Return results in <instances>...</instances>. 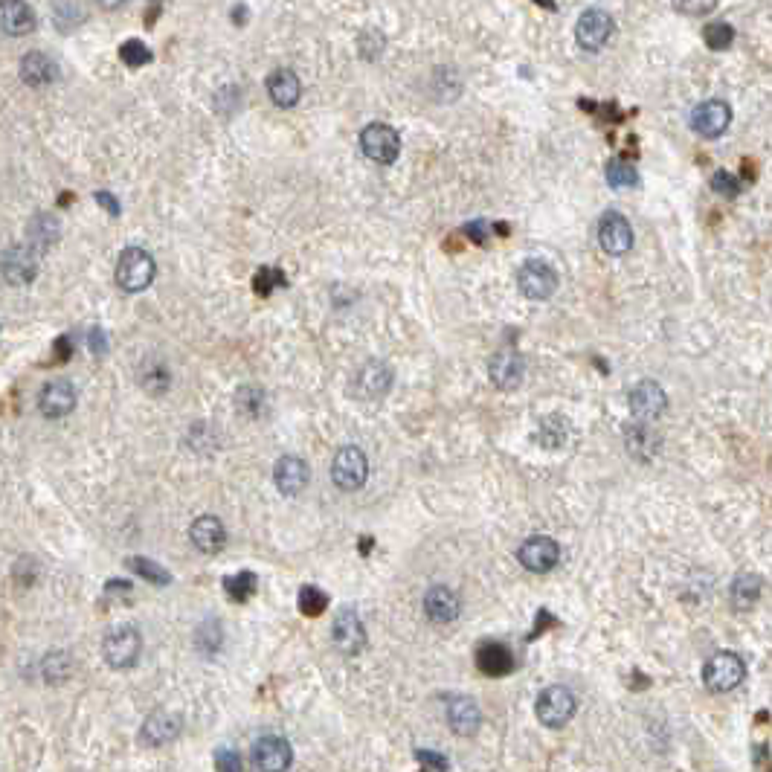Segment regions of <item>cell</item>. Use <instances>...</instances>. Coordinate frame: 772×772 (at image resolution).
<instances>
[{"mask_svg": "<svg viewBox=\"0 0 772 772\" xmlns=\"http://www.w3.org/2000/svg\"><path fill=\"white\" fill-rule=\"evenodd\" d=\"M154 259L143 247H125L117 262V285L125 294H140L154 282Z\"/></svg>", "mask_w": 772, "mask_h": 772, "instance_id": "cell-1", "label": "cell"}, {"mask_svg": "<svg viewBox=\"0 0 772 772\" xmlns=\"http://www.w3.org/2000/svg\"><path fill=\"white\" fill-rule=\"evenodd\" d=\"M102 654H105V662L117 671H125V668H134L137 659L143 654V636L137 627L131 624H119L114 627L105 642H102Z\"/></svg>", "mask_w": 772, "mask_h": 772, "instance_id": "cell-2", "label": "cell"}, {"mask_svg": "<svg viewBox=\"0 0 772 772\" xmlns=\"http://www.w3.org/2000/svg\"><path fill=\"white\" fill-rule=\"evenodd\" d=\"M578 712V700L575 694L564 685H549L540 697H537L535 714L537 720L549 729H564L566 723Z\"/></svg>", "mask_w": 772, "mask_h": 772, "instance_id": "cell-3", "label": "cell"}, {"mask_svg": "<svg viewBox=\"0 0 772 772\" xmlns=\"http://www.w3.org/2000/svg\"><path fill=\"white\" fill-rule=\"evenodd\" d=\"M746 677V665L738 654L732 651H720L703 665V683L714 694H726L732 688H738Z\"/></svg>", "mask_w": 772, "mask_h": 772, "instance_id": "cell-4", "label": "cell"}, {"mask_svg": "<svg viewBox=\"0 0 772 772\" xmlns=\"http://www.w3.org/2000/svg\"><path fill=\"white\" fill-rule=\"evenodd\" d=\"M331 479L343 491H360L369 479V462L360 447H343L337 450L331 462Z\"/></svg>", "mask_w": 772, "mask_h": 772, "instance_id": "cell-5", "label": "cell"}, {"mask_svg": "<svg viewBox=\"0 0 772 772\" xmlns=\"http://www.w3.org/2000/svg\"><path fill=\"white\" fill-rule=\"evenodd\" d=\"M360 149L363 154L372 160V163H392L395 157H398V151H401V137H398V131L395 128H389L386 122H372V125H366L363 128V134H360Z\"/></svg>", "mask_w": 772, "mask_h": 772, "instance_id": "cell-6", "label": "cell"}, {"mask_svg": "<svg viewBox=\"0 0 772 772\" xmlns=\"http://www.w3.org/2000/svg\"><path fill=\"white\" fill-rule=\"evenodd\" d=\"M517 285L532 302H543L558 291V273L540 259H529L517 273Z\"/></svg>", "mask_w": 772, "mask_h": 772, "instance_id": "cell-7", "label": "cell"}, {"mask_svg": "<svg viewBox=\"0 0 772 772\" xmlns=\"http://www.w3.org/2000/svg\"><path fill=\"white\" fill-rule=\"evenodd\" d=\"M38 259H41V253L32 250L27 241L15 244L0 256V273L6 276L9 285H30L38 273Z\"/></svg>", "mask_w": 772, "mask_h": 772, "instance_id": "cell-8", "label": "cell"}, {"mask_svg": "<svg viewBox=\"0 0 772 772\" xmlns=\"http://www.w3.org/2000/svg\"><path fill=\"white\" fill-rule=\"evenodd\" d=\"M294 764L291 743L279 735H268L253 743V770L256 772H288Z\"/></svg>", "mask_w": 772, "mask_h": 772, "instance_id": "cell-9", "label": "cell"}, {"mask_svg": "<svg viewBox=\"0 0 772 772\" xmlns=\"http://www.w3.org/2000/svg\"><path fill=\"white\" fill-rule=\"evenodd\" d=\"M331 639H334V648L343 656H357L366 648V627L352 607H343L337 613L334 627H331Z\"/></svg>", "mask_w": 772, "mask_h": 772, "instance_id": "cell-10", "label": "cell"}, {"mask_svg": "<svg viewBox=\"0 0 772 772\" xmlns=\"http://www.w3.org/2000/svg\"><path fill=\"white\" fill-rule=\"evenodd\" d=\"M598 241L607 256H624L633 247V227L622 212H607L598 221Z\"/></svg>", "mask_w": 772, "mask_h": 772, "instance_id": "cell-11", "label": "cell"}, {"mask_svg": "<svg viewBox=\"0 0 772 772\" xmlns=\"http://www.w3.org/2000/svg\"><path fill=\"white\" fill-rule=\"evenodd\" d=\"M558 558H561L558 543L546 535H532L529 540H523L520 549H517V561L526 566L529 572H537V575L555 569Z\"/></svg>", "mask_w": 772, "mask_h": 772, "instance_id": "cell-12", "label": "cell"}, {"mask_svg": "<svg viewBox=\"0 0 772 772\" xmlns=\"http://www.w3.org/2000/svg\"><path fill=\"white\" fill-rule=\"evenodd\" d=\"M729 122H732V108L723 99H706L691 111V128L709 140L720 137L729 128Z\"/></svg>", "mask_w": 772, "mask_h": 772, "instance_id": "cell-13", "label": "cell"}, {"mask_svg": "<svg viewBox=\"0 0 772 772\" xmlns=\"http://www.w3.org/2000/svg\"><path fill=\"white\" fill-rule=\"evenodd\" d=\"M38 410L44 418H64L76 410V386L67 378H56L41 389L38 395Z\"/></svg>", "mask_w": 772, "mask_h": 772, "instance_id": "cell-14", "label": "cell"}, {"mask_svg": "<svg viewBox=\"0 0 772 772\" xmlns=\"http://www.w3.org/2000/svg\"><path fill=\"white\" fill-rule=\"evenodd\" d=\"M613 35V18L604 12V9H587L581 18H578V27H575V38L584 50H601Z\"/></svg>", "mask_w": 772, "mask_h": 772, "instance_id": "cell-15", "label": "cell"}, {"mask_svg": "<svg viewBox=\"0 0 772 772\" xmlns=\"http://www.w3.org/2000/svg\"><path fill=\"white\" fill-rule=\"evenodd\" d=\"M447 723L456 735L462 738H471L479 723H482V712H479V703L474 697H465V694H456L447 700Z\"/></svg>", "mask_w": 772, "mask_h": 772, "instance_id": "cell-16", "label": "cell"}, {"mask_svg": "<svg viewBox=\"0 0 772 772\" xmlns=\"http://www.w3.org/2000/svg\"><path fill=\"white\" fill-rule=\"evenodd\" d=\"M189 537H192L195 549L204 552V555H218V552L227 546V529H224V523H221L218 517H212V514L198 517V520L189 526Z\"/></svg>", "mask_w": 772, "mask_h": 772, "instance_id": "cell-17", "label": "cell"}, {"mask_svg": "<svg viewBox=\"0 0 772 772\" xmlns=\"http://www.w3.org/2000/svg\"><path fill=\"white\" fill-rule=\"evenodd\" d=\"M665 407H668V398H665V389L654 381H642V384L633 386V392H630V410H633V416L636 418H645V421H651V418H659L665 413Z\"/></svg>", "mask_w": 772, "mask_h": 772, "instance_id": "cell-18", "label": "cell"}, {"mask_svg": "<svg viewBox=\"0 0 772 772\" xmlns=\"http://www.w3.org/2000/svg\"><path fill=\"white\" fill-rule=\"evenodd\" d=\"M389 386H392V369L381 360H369L357 369L355 389L360 392V398H384Z\"/></svg>", "mask_w": 772, "mask_h": 772, "instance_id": "cell-19", "label": "cell"}, {"mask_svg": "<svg viewBox=\"0 0 772 772\" xmlns=\"http://www.w3.org/2000/svg\"><path fill=\"white\" fill-rule=\"evenodd\" d=\"M459 610H462V601H459V595L453 593L450 587H433V590H427L424 595V613H427V619L436 624H450L459 619Z\"/></svg>", "mask_w": 772, "mask_h": 772, "instance_id": "cell-20", "label": "cell"}, {"mask_svg": "<svg viewBox=\"0 0 772 772\" xmlns=\"http://www.w3.org/2000/svg\"><path fill=\"white\" fill-rule=\"evenodd\" d=\"M180 729H183V720H180L178 714L154 712L143 723V729H140V741L146 743V746H166V743H172L178 738Z\"/></svg>", "mask_w": 772, "mask_h": 772, "instance_id": "cell-21", "label": "cell"}, {"mask_svg": "<svg viewBox=\"0 0 772 772\" xmlns=\"http://www.w3.org/2000/svg\"><path fill=\"white\" fill-rule=\"evenodd\" d=\"M488 372H491V381L500 386V389H517L523 384V357L511 349H503L497 355L491 357L488 363Z\"/></svg>", "mask_w": 772, "mask_h": 772, "instance_id": "cell-22", "label": "cell"}, {"mask_svg": "<svg viewBox=\"0 0 772 772\" xmlns=\"http://www.w3.org/2000/svg\"><path fill=\"white\" fill-rule=\"evenodd\" d=\"M624 445H627V453L642 459V462H654V456L662 447V439L656 436L654 430L642 421H633L624 427Z\"/></svg>", "mask_w": 772, "mask_h": 772, "instance_id": "cell-23", "label": "cell"}, {"mask_svg": "<svg viewBox=\"0 0 772 772\" xmlns=\"http://www.w3.org/2000/svg\"><path fill=\"white\" fill-rule=\"evenodd\" d=\"M476 668L485 677H505L514 671V654L505 648L503 642H482L476 651Z\"/></svg>", "mask_w": 772, "mask_h": 772, "instance_id": "cell-24", "label": "cell"}, {"mask_svg": "<svg viewBox=\"0 0 772 772\" xmlns=\"http://www.w3.org/2000/svg\"><path fill=\"white\" fill-rule=\"evenodd\" d=\"M273 479H276V488H279L285 497H297L299 491L308 485V465H305L299 456H282V459L276 462Z\"/></svg>", "mask_w": 772, "mask_h": 772, "instance_id": "cell-25", "label": "cell"}, {"mask_svg": "<svg viewBox=\"0 0 772 772\" xmlns=\"http://www.w3.org/2000/svg\"><path fill=\"white\" fill-rule=\"evenodd\" d=\"M35 12L27 3L18 0H3L0 3V30L6 35H30L35 30Z\"/></svg>", "mask_w": 772, "mask_h": 772, "instance_id": "cell-26", "label": "cell"}, {"mask_svg": "<svg viewBox=\"0 0 772 772\" xmlns=\"http://www.w3.org/2000/svg\"><path fill=\"white\" fill-rule=\"evenodd\" d=\"M59 76V67L56 61L44 53H27L24 61H21V79L30 85V88H44V85H53Z\"/></svg>", "mask_w": 772, "mask_h": 772, "instance_id": "cell-27", "label": "cell"}, {"mask_svg": "<svg viewBox=\"0 0 772 772\" xmlns=\"http://www.w3.org/2000/svg\"><path fill=\"white\" fill-rule=\"evenodd\" d=\"M268 93H270V99H273L279 108H291V105H297L299 93H302V85H299L297 73H294V70H276V73H270Z\"/></svg>", "mask_w": 772, "mask_h": 772, "instance_id": "cell-28", "label": "cell"}, {"mask_svg": "<svg viewBox=\"0 0 772 772\" xmlns=\"http://www.w3.org/2000/svg\"><path fill=\"white\" fill-rule=\"evenodd\" d=\"M61 233V224L56 215H38L35 221L30 224V233H27V244H30L32 250H38V253H44Z\"/></svg>", "mask_w": 772, "mask_h": 772, "instance_id": "cell-29", "label": "cell"}, {"mask_svg": "<svg viewBox=\"0 0 772 772\" xmlns=\"http://www.w3.org/2000/svg\"><path fill=\"white\" fill-rule=\"evenodd\" d=\"M729 598L738 610H752L761 598V578L758 575H749L743 572L732 581V590H729Z\"/></svg>", "mask_w": 772, "mask_h": 772, "instance_id": "cell-30", "label": "cell"}, {"mask_svg": "<svg viewBox=\"0 0 772 772\" xmlns=\"http://www.w3.org/2000/svg\"><path fill=\"white\" fill-rule=\"evenodd\" d=\"M41 671H44V680H47V683L61 685L64 680H70V674H73V662H70V656L64 654V651H53V654L44 656Z\"/></svg>", "mask_w": 772, "mask_h": 772, "instance_id": "cell-31", "label": "cell"}, {"mask_svg": "<svg viewBox=\"0 0 772 772\" xmlns=\"http://www.w3.org/2000/svg\"><path fill=\"white\" fill-rule=\"evenodd\" d=\"M537 439H540V445L546 447L566 445V439H569V424H566L561 416L543 418L540 427H537Z\"/></svg>", "mask_w": 772, "mask_h": 772, "instance_id": "cell-32", "label": "cell"}, {"mask_svg": "<svg viewBox=\"0 0 772 772\" xmlns=\"http://www.w3.org/2000/svg\"><path fill=\"white\" fill-rule=\"evenodd\" d=\"M128 569H131V572H137L140 578L151 581V584H157V587L172 584V575H169V572H166L160 564H154L151 558H140V555H134V558H128Z\"/></svg>", "mask_w": 772, "mask_h": 772, "instance_id": "cell-33", "label": "cell"}, {"mask_svg": "<svg viewBox=\"0 0 772 772\" xmlns=\"http://www.w3.org/2000/svg\"><path fill=\"white\" fill-rule=\"evenodd\" d=\"M256 575L253 572H238V575H230L227 581H224V590L230 595V601H236V604H244L250 595L256 593Z\"/></svg>", "mask_w": 772, "mask_h": 772, "instance_id": "cell-34", "label": "cell"}, {"mask_svg": "<svg viewBox=\"0 0 772 772\" xmlns=\"http://www.w3.org/2000/svg\"><path fill=\"white\" fill-rule=\"evenodd\" d=\"M604 175H607V183H610V186H616V189H630V186H636V183H639V172H636V166H630L627 160H610Z\"/></svg>", "mask_w": 772, "mask_h": 772, "instance_id": "cell-35", "label": "cell"}, {"mask_svg": "<svg viewBox=\"0 0 772 772\" xmlns=\"http://www.w3.org/2000/svg\"><path fill=\"white\" fill-rule=\"evenodd\" d=\"M140 384H143V389H149L151 395H163L172 384V375L163 363H149L140 375Z\"/></svg>", "mask_w": 772, "mask_h": 772, "instance_id": "cell-36", "label": "cell"}, {"mask_svg": "<svg viewBox=\"0 0 772 772\" xmlns=\"http://www.w3.org/2000/svg\"><path fill=\"white\" fill-rule=\"evenodd\" d=\"M85 6H79V3H56L53 6V18H56V24H59L61 32L67 30H76L82 21H85Z\"/></svg>", "mask_w": 772, "mask_h": 772, "instance_id": "cell-37", "label": "cell"}, {"mask_svg": "<svg viewBox=\"0 0 772 772\" xmlns=\"http://www.w3.org/2000/svg\"><path fill=\"white\" fill-rule=\"evenodd\" d=\"M703 38H706V44H709L712 50L720 53V50H729V47H732L735 30H732V24H726V21H712V24H706Z\"/></svg>", "mask_w": 772, "mask_h": 772, "instance_id": "cell-38", "label": "cell"}, {"mask_svg": "<svg viewBox=\"0 0 772 772\" xmlns=\"http://www.w3.org/2000/svg\"><path fill=\"white\" fill-rule=\"evenodd\" d=\"M328 607V595L320 587H302L299 590V613L302 616H323Z\"/></svg>", "mask_w": 772, "mask_h": 772, "instance_id": "cell-39", "label": "cell"}, {"mask_svg": "<svg viewBox=\"0 0 772 772\" xmlns=\"http://www.w3.org/2000/svg\"><path fill=\"white\" fill-rule=\"evenodd\" d=\"M236 404L241 413H247L250 418L259 416V410H262V404H265V392L262 389H256V386H241L236 395Z\"/></svg>", "mask_w": 772, "mask_h": 772, "instance_id": "cell-40", "label": "cell"}, {"mask_svg": "<svg viewBox=\"0 0 772 772\" xmlns=\"http://www.w3.org/2000/svg\"><path fill=\"white\" fill-rule=\"evenodd\" d=\"M195 645H198V651H204V654H215L218 648H221V624L218 622H204L198 627V633H195Z\"/></svg>", "mask_w": 772, "mask_h": 772, "instance_id": "cell-41", "label": "cell"}, {"mask_svg": "<svg viewBox=\"0 0 772 772\" xmlns=\"http://www.w3.org/2000/svg\"><path fill=\"white\" fill-rule=\"evenodd\" d=\"M119 59L125 61L128 67H143V64H149L151 61V50L143 41L131 38V41H125V44L119 47Z\"/></svg>", "mask_w": 772, "mask_h": 772, "instance_id": "cell-42", "label": "cell"}, {"mask_svg": "<svg viewBox=\"0 0 772 772\" xmlns=\"http://www.w3.org/2000/svg\"><path fill=\"white\" fill-rule=\"evenodd\" d=\"M712 189L717 195H723V198H735V195H741V180L735 178V175H729L726 169H720V172L712 175Z\"/></svg>", "mask_w": 772, "mask_h": 772, "instance_id": "cell-43", "label": "cell"}, {"mask_svg": "<svg viewBox=\"0 0 772 772\" xmlns=\"http://www.w3.org/2000/svg\"><path fill=\"white\" fill-rule=\"evenodd\" d=\"M215 770L218 772H244V761L238 755L236 749H218L215 752Z\"/></svg>", "mask_w": 772, "mask_h": 772, "instance_id": "cell-44", "label": "cell"}, {"mask_svg": "<svg viewBox=\"0 0 772 772\" xmlns=\"http://www.w3.org/2000/svg\"><path fill=\"white\" fill-rule=\"evenodd\" d=\"M285 282H288V279H285L279 270H259V273H256V294H265V297H268L273 285H285Z\"/></svg>", "mask_w": 772, "mask_h": 772, "instance_id": "cell-45", "label": "cell"}, {"mask_svg": "<svg viewBox=\"0 0 772 772\" xmlns=\"http://www.w3.org/2000/svg\"><path fill=\"white\" fill-rule=\"evenodd\" d=\"M416 758L430 772H445L447 770V758H445V755H436V752H424V749H418Z\"/></svg>", "mask_w": 772, "mask_h": 772, "instance_id": "cell-46", "label": "cell"}, {"mask_svg": "<svg viewBox=\"0 0 772 772\" xmlns=\"http://www.w3.org/2000/svg\"><path fill=\"white\" fill-rule=\"evenodd\" d=\"M35 575H38V564H35L32 558H21V561L15 564V578H18L21 584H32Z\"/></svg>", "mask_w": 772, "mask_h": 772, "instance_id": "cell-47", "label": "cell"}, {"mask_svg": "<svg viewBox=\"0 0 772 772\" xmlns=\"http://www.w3.org/2000/svg\"><path fill=\"white\" fill-rule=\"evenodd\" d=\"M88 343H90V352H96V355H105V352H108V337H105V331H102L99 326L90 328Z\"/></svg>", "mask_w": 772, "mask_h": 772, "instance_id": "cell-48", "label": "cell"}, {"mask_svg": "<svg viewBox=\"0 0 772 772\" xmlns=\"http://www.w3.org/2000/svg\"><path fill=\"white\" fill-rule=\"evenodd\" d=\"M755 764L761 767V772H770V749H767V743H761V746H755Z\"/></svg>", "mask_w": 772, "mask_h": 772, "instance_id": "cell-49", "label": "cell"}, {"mask_svg": "<svg viewBox=\"0 0 772 772\" xmlns=\"http://www.w3.org/2000/svg\"><path fill=\"white\" fill-rule=\"evenodd\" d=\"M96 201L102 204V207L108 209L111 215H119V201L114 195H108V192H96Z\"/></svg>", "mask_w": 772, "mask_h": 772, "instance_id": "cell-50", "label": "cell"}]
</instances>
